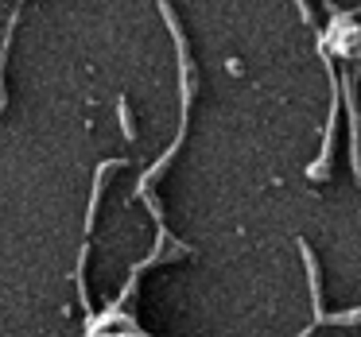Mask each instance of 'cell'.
Instances as JSON below:
<instances>
[{
  "label": "cell",
  "instance_id": "cell-1",
  "mask_svg": "<svg viewBox=\"0 0 361 337\" xmlns=\"http://www.w3.org/2000/svg\"><path fill=\"white\" fill-rule=\"evenodd\" d=\"M357 322H361V306L342 310V314H326V318H322V326H357Z\"/></svg>",
  "mask_w": 361,
  "mask_h": 337
},
{
  "label": "cell",
  "instance_id": "cell-2",
  "mask_svg": "<svg viewBox=\"0 0 361 337\" xmlns=\"http://www.w3.org/2000/svg\"><path fill=\"white\" fill-rule=\"evenodd\" d=\"M117 117H121V128H125V136H128V140H136V125H133V113H128V101H125V97L117 101Z\"/></svg>",
  "mask_w": 361,
  "mask_h": 337
}]
</instances>
